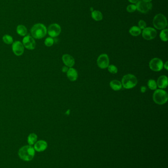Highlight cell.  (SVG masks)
Listing matches in <instances>:
<instances>
[{"mask_svg": "<svg viewBox=\"0 0 168 168\" xmlns=\"http://www.w3.org/2000/svg\"><path fill=\"white\" fill-rule=\"evenodd\" d=\"M48 32V30L45 25L41 23H37L34 25L31 29V33L32 37L36 39H43Z\"/></svg>", "mask_w": 168, "mask_h": 168, "instance_id": "6da1fadb", "label": "cell"}, {"mask_svg": "<svg viewBox=\"0 0 168 168\" xmlns=\"http://www.w3.org/2000/svg\"><path fill=\"white\" fill-rule=\"evenodd\" d=\"M18 155L20 158L24 161H31L35 155V149L30 145L24 146L20 149Z\"/></svg>", "mask_w": 168, "mask_h": 168, "instance_id": "7a4b0ae2", "label": "cell"}, {"mask_svg": "<svg viewBox=\"0 0 168 168\" xmlns=\"http://www.w3.org/2000/svg\"><path fill=\"white\" fill-rule=\"evenodd\" d=\"M153 99L155 103L163 105L168 101V93L163 89H156L153 93Z\"/></svg>", "mask_w": 168, "mask_h": 168, "instance_id": "3957f363", "label": "cell"}, {"mask_svg": "<svg viewBox=\"0 0 168 168\" xmlns=\"http://www.w3.org/2000/svg\"><path fill=\"white\" fill-rule=\"evenodd\" d=\"M122 85L126 89H131L138 84V79L135 76L131 74L124 75L122 78Z\"/></svg>", "mask_w": 168, "mask_h": 168, "instance_id": "277c9868", "label": "cell"}, {"mask_svg": "<svg viewBox=\"0 0 168 168\" xmlns=\"http://www.w3.org/2000/svg\"><path fill=\"white\" fill-rule=\"evenodd\" d=\"M153 24L157 30H162L166 29L168 25L166 17L161 13L156 15L153 19Z\"/></svg>", "mask_w": 168, "mask_h": 168, "instance_id": "5b68a950", "label": "cell"}, {"mask_svg": "<svg viewBox=\"0 0 168 168\" xmlns=\"http://www.w3.org/2000/svg\"><path fill=\"white\" fill-rule=\"evenodd\" d=\"M163 65L164 63L162 60L159 58H155L152 59L150 61L149 63V67L152 71L158 72L162 70Z\"/></svg>", "mask_w": 168, "mask_h": 168, "instance_id": "8992f818", "label": "cell"}, {"mask_svg": "<svg viewBox=\"0 0 168 168\" xmlns=\"http://www.w3.org/2000/svg\"><path fill=\"white\" fill-rule=\"evenodd\" d=\"M157 33L156 30L154 28L147 27L144 29L143 31L142 36L145 40H152L156 37Z\"/></svg>", "mask_w": 168, "mask_h": 168, "instance_id": "52a82bcc", "label": "cell"}, {"mask_svg": "<svg viewBox=\"0 0 168 168\" xmlns=\"http://www.w3.org/2000/svg\"><path fill=\"white\" fill-rule=\"evenodd\" d=\"M137 9L143 13H146L152 9L151 3H147L143 1H139L136 3Z\"/></svg>", "mask_w": 168, "mask_h": 168, "instance_id": "ba28073f", "label": "cell"}, {"mask_svg": "<svg viewBox=\"0 0 168 168\" xmlns=\"http://www.w3.org/2000/svg\"><path fill=\"white\" fill-rule=\"evenodd\" d=\"M98 66L101 69L108 68L110 64V60L108 55L103 54L100 55L97 61Z\"/></svg>", "mask_w": 168, "mask_h": 168, "instance_id": "9c48e42d", "label": "cell"}, {"mask_svg": "<svg viewBox=\"0 0 168 168\" xmlns=\"http://www.w3.org/2000/svg\"><path fill=\"white\" fill-rule=\"evenodd\" d=\"M48 33L51 37H55L58 36L61 32V28L59 25L56 23L51 24L48 27Z\"/></svg>", "mask_w": 168, "mask_h": 168, "instance_id": "30bf717a", "label": "cell"}, {"mask_svg": "<svg viewBox=\"0 0 168 168\" xmlns=\"http://www.w3.org/2000/svg\"><path fill=\"white\" fill-rule=\"evenodd\" d=\"M23 45L27 49L34 50L35 47V40L30 35H27L23 39Z\"/></svg>", "mask_w": 168, "mask_h": 168, "instance_id": "8fae6325", "label": "cell"}, {"mask_svg": "<svg viewBox=\"0 0 168 168\" xmlns=\"http://www.w3.org/2000/svg\"><path fill=\"white\" fill-rule=\"evenodd\" d=\"M12 48L14 54L17 56L22 55L24 51V48L23 44L19 41H16L13 43Z\"/></svg>", "mask_w": 168, "mask_h": 168, "instance_id": "7c38bea8", "label": "cell"}, {"mask_svg": "<svg viewBox=\"0 0 168 168\" xmlns=\"http://www.w3.org/2000/svg\"><path fill=\"white\" fill-rule=\"evenodd\" d=\"M62 60L64 64L70 68L72 67L75 63L74 58L69 54L64 55L62 57Z\"/></svg>", "mask_w": 168, "mask_h": 168, "instance_id": "4fadbf2b", "label": "cell"}, {"mask_svg": "<svg viewBox=\"0 0 168 168\" xmlns=\"http://www.w3.org/2000/svg\"><path fill=\"white\" fill-rule=\"evenodd\" d=\"M168 77L166 76L162 75L158 78L157 81V85L160 89H166L168 86Z\"/></svg>", "mask_w": 168, "mask_h": 168, "instance_id": "5bb4252c", "label": "cell"}, {"mask_svg": "<svg viewBox=\"0 0 168 168\" xmlns=\"http://www.w3.org/2000/svg\"><path fill=\"white\" fill-rule=\"evenodd\" d=\"M67 75L69 80L71 81H76L78 79V73L76 69L70 67L69 68L68 71L67 72Z\"/></svg>", "mask_w": 168, "mask_h": 168, "instance_id": "9a60e30c", "label": "cell"}, {"mask_svg": "<svg viewBox=\"0 0 168 168\" xmlns=\"http://www.w3.org/2000/svg\"><path fill=\"white\" fill-rule=\"evenodd\" d=\"M47 147H48L47 143L43 140L39 141L37 142L34 146V148L35 151L39 152L45 151Z\"/></svg>", "mask_w": 168, "mask_h": 168, "instance_id": "2e32d148", "label": "cell"}, {"mask_svg": "<svg viewBox=\"0 0 168 168\" xmlns=\"http://www.w3.org/2000/svg\"><path fill=\"white\" fill-rule=\"evenodd\" d=\"M110 88L115 91H118L122 89V83L120 81L117 80H112L110 82Z\"/></svg>", "mask_w": 168, "mask_h": 168, "instance_id": "e0dca14e", "label": "cell"}, {"mask_svg": "<svg viewBox=\"0 0 168 168\" xmlns=\"http://www.w3.org/2000/svg\"><path fill=\"white\" fill-rule=\"evenodd\" d=\"M129 33L133 37H138L142 33V30L139 27L134 26L130 29Z\"/></svg>", "mask_w": 168, "mask_h": 168, "instance_id": "ac0fdd59", "label": "cell"}, {"mask_svg": "<svg viewBox=\"0 0 168 168\" xmlns=\"http://www.w3.org/2000/svg\"><path fill=\"white\" fill-rule=\"evenodd\" d=\"M92 19L96 21H101L103 19V14L99 11H93L91 12Z\"/></svg>", "mask_w": 168, "mask_h": 168, "instance_id": "d6986e66", "label": "cell"}, {"mask_svg": "<svg viewBox=\"0 0 168 168\" xmlns=\"http://www.w3.org/2000/svg\"><path fill=\"white\" fill-rule=\"evenodd\" d=\"M16 32L19 35L21 36H25L27 33V29L25 26L22 25H19L17 27Z\"/></svg>", "mask_w": 168, "mask_h": 168, "instance_id": "ffe728a7", "label": "cell"}, {"mask_svg": "<svg viewBox=\"0 0 168 168\" xmlns=\"http://www.w3.org/2000/svg\"><path fill=\"white\" fill-rule=\"evenodd\" d=\"M168 30L167 29H164L161 31V33H160V38L161 40L163 41L166 42L168 41Z\"/></svg>", "mask_w": 168, "mask_h": 168, "instance_id": "44dd1931", "label": "cell"}, {"mask_svg": "<svg viewBox=\"0 0 168 168\" xmlns=\"http://www.w3.org/2000/svg\"><path fill=\"white\" fill-rule=\"evenodd\" d=\"M37 140V135L35 133H31L28 137V142L30 145H34Z\"/></svg>", "mask_w": 168, "mask_h": 168, "instance_id": "7402d4cb", "label": "cell"}, {"mask_svg": "<svg viewBox=\"0 0 168 168\" xmlns=\"http://www.w3.org/2000/svg\"><path fill=\"white\" fill-rule=\"evenodd\" d=\"M147 85L149 88L151 90H156L157 88V85L155 81L153 79L149 80L147 82Z\"/></svg>", "mask_w": 168, "mask_h": 168, "instance_id": "603a6c76", "label": "cell"}, {"mask_svg": "<svg viewBox=\"0 0 168 168\" xmlns=\"http://www.w3.org/2000/svg\"><path fill=\"white\" fill-rule=\"evenodd\" d=\"M3 40L5 43L7 44H11L13 42V37L8 35H5L3 37Z\"/></svg>", "mask_w": 168, "mask_h": 168, "instance_id": "cb8c5ba5", "label": "cell"}, {"mask_svg": "<svg viewBox=\"0 0 168 168\" xmlns=\"http://www.w3.org/2000/svg\"><path fill=\"white\" fill-rule=\"evenodd\" d=\"M108 71L112 74H116L118 72L117 67L113 65H109L108 67Z\"/></svg>", "mask_w": 168, "mask_h": 168, "instance_id": "d4e9b609", "label": "cell"}, {"mask_svg": "<svg viewBox=\"0 0 168 168\" xmlns=\"http://www.w3.org/2000/svg\"><path fill=\"white\" fill-rule=\"evenodd\" d=\"M44 44L48 47H50L54 44V40L51 37H48L44 41Z\"/></svg>", "mask_w": 168, "mask_h": 168, "instance_id": "484cf974", "label": "cell"}, {"mask_svg": "<svg viewBox=\"0 0 168 168\" xmlns=\"http://www.w3.org/2000/svg\"><path fill=\"white\" fill-rule=\"evenodd\" d=\"M126 10L128 12H130V13L135 12L137 10L136 5H133V4L129 5L127 7Z\"/></svg>", "mask_w": 168, "mask_h": 168, "instance_id": "4316f807", "label": "cell"}, {"mask_svg": "<svg viewBox=\"0 0 168 168\" xmlns=\"http://www.w3.org/2000/svg\"><path fill=\"white\" fill-rule=\"evenodd\" d=\"M138 25H139V27L142 30H143L144 29L147 28V23L145 21H143V20H141L139 21L138 22Z\"/></svg>", "mask_w": 168, "mask_h": 168, "instance_id": "83f0119b", "label": "cell"}, {"mask_svg": "<svg viewBox=\"0 0 168 168\" xmlns=\"http://www.w3.org/2000/svg\"><path fill=\"white\" fill-rule=\"evenodd\" d=\"M68 69H69V68L67 67H62V72H64V73H66V72L67 73L68 71Z\"/></svg>", "mask_w": 168, "mask_h": 168, "instance_id": "f1b7e54d", "label": "cell"}, {"mask_svg": "<svg viewBox=\"0 0 168 168\" xmlns=\"http://www.w3.org/2000/svg\"><path fill=\"white\" fill-rule=\"evenodd\" d=\"M141 91L142 93H145V91H147V87L145 86H142L141 88Z\"/></svg>", "mask_w": 168, "mask_h": 168, "instance_id": "f546056e", "label": "cell"}, {"mask_svg": "<svg viewBox=\"0 0 168 168\" xmlns=\"http://www.w3.org/2000/svg\"><path fill=\"white\" fill-rule=\"evenodd\" d=\"M140 0H128L129 2H130L132 4H136L137 3H138Z\"/></svg>", "mask_w": 168, "mask_h": 168, "instance_id": "4dcf8cb0", "label": "cell"}, {"mask_svg": "<svg viewBox=\"0 0 168 168\" xmlns=\"http://www.w3.org/2000/svg\"><path fill=\"white\" fill-rule=\"evenodd\" d=\"M163 67H164L165 69L166 70H168V61H166L164 65H163Z\"/></svg>", "mask_w": 168, "mask_h": 168, "instance_id": "1f68e13d", "label": "cell"}, {"mask_svg": "<svg viewBox=\"0 0 168 168\" xmlns=\"http://www.w3.org/2000/svg\"><path fill=\"white\" fill-rule=\"evenodd\" d=\"M142 1L147 3H151V2L152 1V0H142Z\"/></svg>", "mask_w": 168, "mask_h": 168, "instance_id": "d6a6232c", "label": "cell"}]
</instances>
